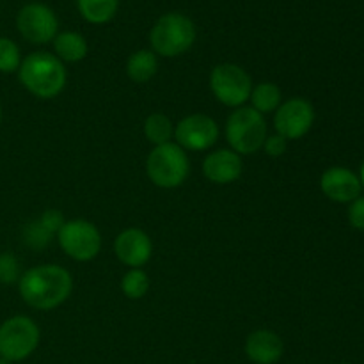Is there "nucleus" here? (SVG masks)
Wrapping results in <instances>:
<instances>
[{
	"label": "nucleus",
	"instance_id": "nucleus-2",
	"mask_svg": "<svg viewBox=\"0 0 364 364\" xmlns=\"http://www.w3.org/2000/svg\"><path fill=\"white\" fill-rule=\"evenodd\" d=\"M20 82L31 95L41 100L59 96L66 87L68 73L63 60L46 52H34L20 64Z\"/></svg>",
	"mask_w": 364,
	"mask_h": 364
},
{
	"label": "nucleus",
	"instance_id": "nucleus-21",
	"mask_svg": "<svg viewBox=\"0 0 364 364\" xmlns=\"http://www.w3.org/2000/svg\"><path fill=\"white\" fill-rule=\"evenodd\" d=\"M121 290L132 301L142 299L149 291V277L144 270L132 269L121 279Z\"/></svg>",
	"mask_w": 364,
	"mask_h": 364
},
{
	"label": "nucleus",
	"instance_id": "nucleus-23",
	"mask_svg": "<svg viewBox=\"0 0 364 364\" xmlns=\"http://www.w3.org/2000/svg\"><path fill=\"white\" fill-rule=\"evenodd\" d=\"M50 238H52V233L43 226L41 223L34 220V223H28L27 226L23 228V242L32 249H43L50 244Z\"/></svg>",
	"mask_w": 364,
	"mask_h": 364
},
{
	"label": "nucleus",
	"instance_id": "nucleus-4",
	"mask_svg": "<svg viewBox=\"0 0 364 364\" xmlns=\"http://www.w3.org/2000/svg\"><path fill=\"white\" fill-rule=\"evenodd\" d=\"M191 162L180 146L174 142L155 146L146 160V173L153 185L160 188H176L187 180Z\"/></svg>",
	"mask_w": 364,
	"mask_h": 364
},
{
	"label": "nucleus",
	"instance_id": "nucleus-18",
	"mask_svg": "<svg viewBox=\"0 0 364 364\" xmlns=\"http://www.w3.org/2000/svg\"><path fill=\"white\" fill-rule=\"evenodd\" d=\"M77 6L89 23L102 25L116 16L119 0H77Z\"/></svg>",
	"mask_w": 364,
	"mask_h": 364
},
{
	"label": "nucleus",
	"instance_id": "nucleus-25",
	"mask_svg": "<svg viewBox=\"0 0 364 364\" xmlns=\"http://www.w3.org/2000/svg\"><path fill=\"white\" fill-rule=\"evenodd\" d=\"M348 223L355 230L364 231V196H359L358 199L350 203L348 208Z\"/></svg>",
	"mask_w": 364,
	"mask_h": 364
},
{
	"label": "nucleus",
	"instance_id": "nucleus-9",
	"mask_svg": "<svg viewBox=\"0 0 364 364\" xmlns=\"http://www.w3.org/2000/svg\"><path fill=\"white\" fill-rule=\"evenodd\" d=\"M16 25L20 34L34 45H45L55 39L59 21L48 6L39 2L27 4L18 13Z\"/></svg>",
	"mask_w": 364,
	"mask_h": 364
},
{
	"label": "nucleus",
	"instance_id": "nucleus-26",
	"mask_svg": "<svg viewBox=\"0 0 364 364\" xmlns=\"http://www.w3.org/2000/svg\"><path fill=\"white\" fill-rule=\"evenodd\" d=\"M39 223H41L50 233L55 235L59 233V230L64 226L66 220H64V215L59 212V210H46V212L41 215V219H39Z\"/></svg>",
	"mask_w": 364,
	"mask_h": 364
},
{
	"label": "nucleus",
	"instance_id": "nucleus-19",
	"mask_svg": "<svg viewBox=\"0 0 364 364\" xmlns=\"http://www.w3.org/2000/svg\"><path fill=\"white\" fill-rule=\"evenodd\" d=\"M281 89L277 87L276 84L272 82H262L256 87H252L251 92V102H252V109L258 110L259 114H269V112H276L277 107L281 105Z\"/></svg>",
	"mask_w": 364,
	"mask_h": 364
},
{
	"label": "nucleus",
	"instance_id": "nucleus-24",
	"mask_svg": "<svg viewBox=\"0 0 364 364\" xmlns=\"http://www.w3.org/2000/svg\"><path fill=\"white\" fill-rule=\"evenodd\" d=\"M20 276V265L18 259L11 252H0V283L13 284Z\"/></svg>",
	"mask_w": 364,
	"mask_h": 364
},
{
	"label": "nucleus",
	"instance_id": "nucleus-12",
	"mask_svg": "<svg viewBox=\"0 0 364 364\" xmlns=\"http://www.w3.org/2000/svg\"><path fill=\"white\" fill-rule=\"evenodd\" d=\"M114 251L121 263L132 269H141L153 255L151 238L139 228H128L116 237Z\"/></svg>",
	"mask_w": 364,
	"mask_h": 364
},
{
	"label": "nucleus",
	"instance_id": "nucleus-14",
	"mask_svg": "<svg viewBox=\"0 0 364 364\" xmlns=\"http://www.w3.org/2000/svg\"><path fill=\"white\" fill-rule=\"evenodd\" d=\"M242 159L233 149H219L210 153L203 162V174L206 180L217 185H228L242 176Z\"/></svg>",
	"mask_w": 364,
	"mask_h": 364
},
{
	"label": "nucleus",
	"instance_id": "nucleus-3",
	"mask_svg": "<svg viewBox=\"0 0 364 364\" xmlns=\"http://www.w3.org/2000/svg\"><path fill=\"white\" fill-rule=\"evenodd\" d=\"M196 41V25L188 16L167 13L159 18L149 32L153 52L162 57H178L191 50Z\"/></svg>",
	"mask_w": 364,
	"mask_h": 364
},
{
	"label": "nucleus",
	"instance_id": "nucleus-20",
	"mask_svg": "<svg viewBox=\"0 0 364 364\" xmlns=\"http://www.w3.org/2000/svg\"><path fill=\"white\" fill-rule=\"evenodd\" d=\"M144 135L151 144L162 146L171 142V137H174V127L166 114L155 112L146 117Z\"/></svg>",
	"mask_w": 364,
	"mask_h": 364
},
{
	"label": "nucleus",
	"instance_id": "nucleus-17",
	"mask_svg": "<svg viewBox=\"0 0 364 364\" xmlns=\"http://www.w3.org/2000/svg\"><path fill=\"white\" fill-rule=\"evenodd\" d=\"M57 59L64 63H78L87 55V41L78 32H60L53 39Z\"/></svg>",
	"mask_w": 364,
	"mask_h": 364
},
{
	"label": "nucleus",
	"instance_id": "nucleus-16",
	"mask_svg": "<svg viewBox=\"0 0 364 364\" xmlns=\"http://www.w3.org/2000/svg\"><path fill=\"white\" fill-rule=\"evenodd\" d=\"M159 70V60L153 50H139L127 60V75L135 84H146L151 80Z\"/></svg>",
	"mask_w": 364,
	"mask_h": 364
},
{
	"label": "nucleus",
	"instance_id": "nucleus-10",
	"mask_svg": "<svg viewBox=\"0 0 364 364\" xmlns=\"http://www.w3.org/2000/svg\"><path fill=\"white\" fill-rule=\"evenodd\" d=\"M313 121H315V109L311 103L304 98H291L277 107L274 127L277 135L287 141H297L311 130Z\"/></svg>",
	"mask_w": 364,
	"mask_h": 364
},
{
	"label": "nucleus",
	"instance_id": "nucleus-6",
	"mask_svg": "<svg viewBox=\"0 0 364 364\" xmlns=\"http://www.w3.org/2000/svg\"><path fill=\"white\" fill-rule=\"evenodd\" d=\"M39 327L28 316H13L0 326V358L9 363L27 359L38 348Z\"/></svg>",
	"mask_w": 364,
	"mask_h": 364
},
{
	"label": "nucleus",
	"instance_id": "nucleus-31",
	"mask_svg": "<svg viewBox=\"0 0 364 364\" xmlns=\"http://www.w3.org/2000/svg\"><path fill=\"white\" fill-rule=\"evenodd\" d=\"M340 364H352V363H340Z\"/></svg>",
	"mask_w": 364,
	"mask_h": 364
},
{
	"label": "nucleus",
	"instance_id": "nucleus-15",
	"mask_svg": "<svg viewBox=\"0 0 364 364\" xmlns=\"http://www.w3.org/2000/svg\"><path fill=\"white\" fill-rule=\"evenodd\" d=\"M284 345L274 331H255L245 340V354L255 364H276L283 358Z\"/></svg>",
	"mask_w": 364,
	"mask_h": 364
},
{
	"label": "nucleus",
	"instance_id": "nucleus-29",
	"mask_svg": "<svg viewBox=\"0 0 364 364\" xmlns=\"http://www.w3.org/2000/svg\"><path fill=\"white\" fill-rule=\"evenodd\" d=\"M0 364H9V361H6L4 358H0Z\"/></svg>",
	"mask_w": 364,
	"mask_h": 364
},
{
	"label": "nucleus",
	"instance_id": "nucleus-5",
	"mask_svg": "<svg viewBox=\"0 0 364 364\" xmlns=\"http://www.w3.org/2000/svg\"><path fill=\"white\" fill-rule=\"evenodd\" d=\"M267 121L252 107H238L226 123V139L238 155H252L267 141Z\"/></svg>",
	"mask_w": 364,
	"mask_h": 364
},
{
	"label": "nucleus",
	"instance_id": "nucleus-8",
	"mask_svg": "<svg viewBox=\"0 0 364 364\" xmlns=\"http://www.w3.org/2000/svg\"><path fill=\"white\" fill-rule=\"evenodd\" d=\"M57 238L60 249L75 262H91L102 249V235L98 228L84 219L66 220Z\"/></svg>",
	"mask_w": 364,
	"mask_h": 364
},
{
	"label": "nucleus",
	"instance_id": "nucleus-22",
	"mask_svg": "<svg viewBox=\"0 0 364 364\" xmlns=\"http://www.w3.org/2000/svg\"><path fill=\"white\" fill-rule=\"evenodd\" d=\"M20 48L9 38H0V73H14L20 70Z\"/></svg>",
	"mask_w": 364,
	"mask_h": 364
},
{
	"label": "nucleus",
	"instance_id": "nucleus-30",
	"mask_svg": "<svg viewBox=\"0 0 364 364\" xmlns=\"http://www.w3.org/2000/svg\"><path fill=\"white\" fill-rule=\"evenodd\" d=\"M0 121H2V107H0Z\"/></svg>",
	"mask_w": 364,
	"mask_h": 364
},
{
	"label": "nucleus",
	"instance_id": "nucleus-7",
	"mask_svg": "<svg viewBox=\"0 0 364 364\" xmlns=\"http://www.w3.org/2000/svg\"><path fill=\"white\" fill-rule=\"evenodd\" d=\"M210 89L226 107H242L252 92V80L244 68L237 64H219L210 73Z\"/></svg>",
	"mask_w": 364,
	"mask_h": 364
},
{
	"label": "nucleus",
	"instance_id": "nucleus-1",
	"mask_svg": "<svg viewBox=\"0 0 364 364\" xmlns=\"http://www.w3.org/2000/svg\"><path fill=\"white\" fill-rule=\"evenodd\" d=\"M20 295L31 308L50 311L68 301L73 290L71 274L60 265H39L28 269L18 279Z\"/></svg>",
	"mask_w": 364,
	"mask_h": 364
},
{
	"label": "nucleus",
	"instance_id": "nucleus-27",
	"mask_svg": "<svg viewBox=\"0 0 364 364\" xmlns=\"http://www.w3.org/2000/svg\"><path fill=\"white\" fill-rule=\"evenodd\" d=\"M263 148H265L267 155L269 156H272V159H279V156H283L284 153H287L288 141L284 137H281V135L276 134V135H272V137H267Z\"/></svg>",
	"mask_w": 364,
	"mask_h": 364
},
{
	"label": "nucleus",
	"instance_id": "nucleus-28",
	"mask_svg": "<svg viewBox=\"0 0 364 364\" xmlns=\"http://www.w3.org/2000/svg\"><path fill=\"white\" fill-rule=\"evenodd\" d=\"M359 180H361V185L364 187V160L361 164V171H359Z\"/></svg>",
	"mask_w": 364,
	"mask_h": 364
},
{
	"label": "nucleus",
	"instance_id": "nucleus-11",
	"mask_svg": "<svg viewBox=\"0 0 364 364\" xmlns=\"http://www.w3.org/2000/svg\"><path fill=\"white\" fill-rule=\"evenodd\" d=\"M174 139L181 149L205 151L219 139V124L206 114H191L174 127Z\"/></svg>",
	"mask_w": 364,
	"mask_h": 364
},
{
	"label": "nucleus",
	"instance_id": "nucleus-13",
	"mask_svg": "<svg viewBox=\"0 0 364 364\" xmlns=\"http://www.w3.org/2000/svg\"><path fill=\"white\" fill-rule=\"evenodd\" d=\"M320 188L334 203H352L361 196L363 185L347 167H331L320 178Z\"/></svg>",
	"mask_w": 364,
	"mask_h": 364
}]
</instances>
